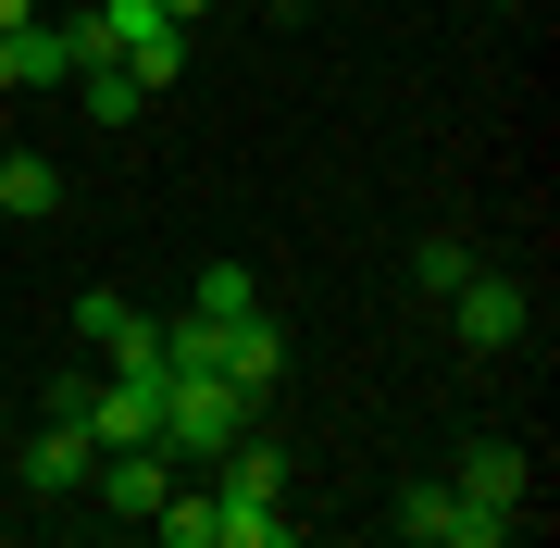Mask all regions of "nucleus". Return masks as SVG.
Masks as SVG:
<instances>
[{
  "label": "nucleus",
  "mask_w": 560,
  "mask_h": 548,
  "mask_svg": "<svg viewBox=\"0 0 560 548\" xmlns=\"http://www.w3.org/2000/svg\"><path fill=\"white\" fill-rule=\"evenodd\" d=\"M249 424V386H224V374H175L162 362V462H224Z\"/></svg>",
  "instance_id": "obj_1"
},
{
  "label": "nucleus",
  "mask_w": 560,
  "mask_h": 548,
  "mask_svg": "<svg viewBox=\"0 0 560 548\" xmlns=\"http://www.w3.org/2000/svg\"><path fill=\"white\" fill-rule=\"evenodd\" d=\"M399 536H423V548H511L523 536V511H499V499H474V487H399Z\"/></svg>",
  "instance_id": "obj_2"
},
{
  "label": "nucleus",
  "mask_w": 560,
  "mask_h": 548,
  "mask_svg": "<svg viewBox=\"0 0 560 548\" xmlns=\"http://www.w3.org/2000/svg\"><path fill=\"white\" fill-rule=\"evenodd\" d=\"M75 424L101 436V448H162V374H113V386H88Z\"/></svg>",
  "instance_id": "obj_3"
},
{
  "label": "nucleus",
  "mask_w": 560,
  "mask_h": 548,
  "mask_svg": "<svg viewBox=\"0 0 560 548\" xmlns=\"http://www.w3.org/2000/svg\"><path fill=\"white\" fill-rule=\"evenodd\" d=\"M88 487H101L113 524H138V536H150V511L175 499V462H162V448H101V462H88Z\"/></svg>",
  "instance_id": "obj_4"
},
{
  "label": "nucleus",
  "mask_w": 560,
  "mask_h": 548,
  "mask_svg": "<svg viewBox=\"0 0 560 548\" xmlns=\"http://www.w3.org/2000/svg\"><path fill=\"white\" fill-rule=\"evenodd\" d=\"M88 462H101V436H88L75 411H38V436H25V487L62 499V487H88Z\"/></svg>",
  "instance_id": "obj_5"
},
{
  "label": "nucleus",
  "mask_w": 560,
  "mask_h": 548,
  "mask_svg": "<svg viewBox=\"0 0 560 548\" xmlns=\"http://www.w3.org/2000/svg\"><path fill=\"white\" fill-rule=\"evenodd\" d=\"M448 325H460V349H511L523 337V287L511 275H460L448 287Z\"/></svg>",
  "instance_id": "obj_6"
},
{
  "label": "nucleus",
  "mask_w": 560,
  "mask_h": 548,
  "mask_svg": "<svg viewBox=\"0 0 560 548\" xmlns=\"http://www.w3.org/2000/svg\"><path fill=\"white\" fill-rule=\"evenodd\" d=\"M212 374H224V386H249V399H261V386L287 374V337L261 325V312H224V325H212Z\"/></svg>",
  "instance_id": "obj_7"
},
{
  "label": "nucleus",
  "mask_w": 560,
  "mask_h": 548,
  "mask_svg": "<svg viewBox=\"0 0 560 548\" xmlns=\"http://www.w3.org/2000/svg\"><path fill=\"white\" fill-rule=\"evenodd\" d=\"M460 487H474V499H499V511H523V487H536V462H523L511 436H474V448H460Z\"/></svg>",
  "instance_id": "obj_8"
},
{
  "label": "nucleus",
  "mask_w": 560,
  "mask_h": 548,
  "mask_svg": "<svg viewBox=\"0 0 560 548\" xmlns=\"http://www.w3.org/2000/svg\"><path fill=\"white\" fill-rule=\"evenodd\" d=\"M224 499H287V448L237 424V448H224Z\"/></svg>",
  "instance_id": "obj_9"
},
{
  "label": "nucleus",
  "mask_w": 560,
  "mask_h": 548,
  "mask_svg": "<svg viewBox=\"0 0 560 548\" xmlns=\"http://www.w3.org/2000/svg\"><path fill=\"white\" fill-rule=\"evenodd\" d=\"M212 511H224V548H300L287 499H224V487H212Z\"/></svg>",
  "instance_id": "obj_10"
},
{
  "label": "nucleus",
  "mask_w": 560,
  "mask_h": 548,
  "mask_svg": "<svg viewBox=\"0 0 560 548\" xmlns=\"http://www.w3.org/2000/svg\"><path fill=\"white\" fill-rule=\"evenodd\" d=\"M150 536H162V548H224V511H212V487H175V499L150 511Z\"/></svg>",
  "instance_id": "obj_11"
},
{
  "label": "nucleus",
  "mask_w": 560,
  "mask_h": 548,
  "mask_svg": "<svg viewBox=\"0 0 560 548\" xmlns=\"http://www.w3.org/2000/svg\"><path fill=\"white\" fill-rule=\"evenodd\" d=\"M0 212H62V175H50V150H0Z\"/></svg>",
  "instance_id": "obj_12"
},
{
  "label": "nucleus",
  "mask_w": 560,
  "mask_h": 548,
  "mask_svg": "<svg viewBox=\"0 0 560 548\" xmlns=\"http://www.w3.org/2000/svg\"><path fill=\"white\" fill-rule=\"evenodd\" d=\"M75 101H88V125H138V101H150V88L125 75V62H88V75H75Z\"/></svg>",
  "instance_id": "obj_13"
},
{
  "label": "nucleus",
  "mask_w": 560,
  "mask_h": 548,
  "mask_svg": "<svg viewBox=\"0 0 560 548\" xmlns=\"http://www.w3.org/2000/svg\"><path fill=\"white\" fill-rule=\"evenodd\" d=\"M460 275H474V249H460V237H423V249H411V287H423V300H448Z\"/></svg>",
  "instance_id": "obj_14"
},
{
  "label": "nucleus",
  "mask_w": 560,
  "mask_h": 548,
  "mask_svg": "<svg viewBox=\"0 0 560 548\" xmlns=\"http://www.w3.org/2000/svg\"><path fill=\"white\" fill-rule=\"evenodd\" d=\"M125 325H138V312H125V300H113V287H88V300H75V337H101V349H113Z\"/></svg>",
  "instance_id": "obj_15"
},
{
  "label": "nucleus",
  "mask_w": 560,
  "mask_h": 548,
  "mask_svg": "<svg viewBox=\"0 0 560 548\" xmlns=\"http://www.w3.org/2000/svg\"><path fill=\"white\" fill-rule=\"evenodd\" d=\"M200 312H261V287H249L237 263H212V275H200Z\"/></svg>",
  "instance_id": "obj_16"
},
{
  "label": "nucleus",
  "mask_w": 560,
  "mask_h": 548,
  "mask_svg": "<svg viewBox=\"0 0 560 548\" xmlns=\"http://www.w3.org/2000/svg\"><path fill=\"white\" fill-rule=\"evenodd\" d=\"M101 362H113V374H162V325H125V337L101 349Z\"/></svg>",
  "instance_id": "obj_17"
},
{
  "label": "nucleus",
  "mask_w": 560,
  "mask_h": 548,
  "mask_svg": "<svg viewBox=\"0 0 560 548\" xmlns=\"http://www.w3.org/2000/svg\"><path fill=\"white\" fill-rule=\"evenodd\" d=\"M25 88V25H0V101Z\"/></svg>",
  "instance_id": "obj_18"
},
{
  "label": "nucleus",
  "mask_w": 560,
  "mask_h": 548,
  "mask_svg": "<svg viewBox=\"0 0 560 548\" xmlns=\"http://www.w3.org/2000/svg\"><path fill=\"white\" fill-rule=\"evenodd\" d=\"M162 13H175V25H200V13H212V0H162Z\"/></svg>",
  "instance_id": "obj_19"
},
{
  "label": "nucleus",
  "mask_w": 560,
  "mask_h": 548,
  "mask_svg": "<svg viewBox=\"0 0 560 548\" xmlns=\"http://www.w3.org/2000/svg\"><path fill=\"white\" fill-rule=\"evenodd\" d=\"M25 13H38V0H0V25H25Z\"/></svg>",
  "instance_id": "obj_20"
},
{
  "label": "nucleus",
  "mask_w": 560,
  "mask_h": 548,
  "mask_svg": "<svg viewBox=\"0 0 560 548\" xmlns=\"http://www.w3.org/2000/svg\"><path fill=\"white\" fill-rule=\"evenodd\" d=\"M0 150H13V125H0Z\"/></svg>",
  "instance_id": "obj_21"
},
{
  "label": "nucleus",
  "mask_w": 560,
  "mask_h": 548,
  "mask_svg": "<svg viewBox=\"0 0 560 548\" xmlns=\"http://www.w3.org/2000/svg\"><path fill=\"white\" fill-rule=\"evenodd\" d=\"M499 13H523V0H499Z\"/></svg>",
  "instance_id": "obj_22"
}]
</instances>
